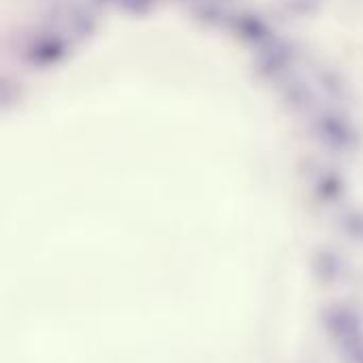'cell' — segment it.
<instances>
[]
</instances>
